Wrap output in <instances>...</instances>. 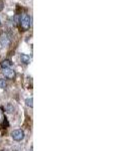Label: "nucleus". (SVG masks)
Instances as JSON below:
<instances>
[{
  "instance_id": "39448f33",
  "label": "nucleus",
  "mask_w": 134,
  "mask_h": 151,
  "mask_svg": "<svg viewBox=\"0 0 134 151\" xmlns=\"http://www.w3.org/2000/svg\"><path fill=\"white\" fill-rule=\"evenodd\" d=\"M5 120L6 118H5V115H4V111L3 109L0 107V126L5 124Z\"/></svg>"
},
{
  "instance_id": "f257e3e1",
  "label": "nucleus",
  "mask_w": 134,
  "mask_h": 151,
  "mask_svg": "<svg viewBox=\"0 0 134 151\" xmlns=\"http://www.w3.org/2000/svg\"><path fill=\"white\" fill-rule=\"evenodd\" d=\"M20 26L23 30H28L29 27H30V17H29L28 14L23 13L20 17Z\"/></svg>"
},
{
  "instance_id": "9d476101",
  "label": "nucleus",
  "mask_w": 134,
  "mask_h": 151,
  "mask_svg": "<svg viewBox=\"0 0 134 151\" xmlns=\"http://www.w3.org/2000/svg\"><path fill=\"white\" fill-rule=\"evenodd\" d=\"M3 9V2L2 1H0V11Z\"/></svg>"
},
{
  "instance_id": "7ed1b4c3",
  "label": "nucleus",
  "mask_w": 134,
  "mask_h": 151,
  "mask_svg": "<svg viewBox=\"0 0 134 151\" xmlns=\"http://www.w3.org/2000/svg\"><path fill=\"white\" fill-rule=\"evenodd\" d=\"M3 75L5 76V78L12 80V79H14V77H15V72H14L12 69H10V68H8V69H3Z\"/></svg>"
},
{
  "instance_id": "6e6552de",
  "label": "nucleus",
  "mask_w": 134,
  "mask_h": 151,
  "mask_svg": "<svg viewBox=\"0 0 134 151\" xmlns=\"http://www.w3.org/2000/svg\"><path fill=\"white\" fill-rule=\"evenodd\" d=\"M32 98H29V99H26V105L28 106V107H30V108H32V106H33V104H32Z\"/></svg>"
},
{
  "instance_id": "423d86ee",
  "label": "nucleus",
  "mask_w": 134,
  "mask_h": 151,
  "mask_svg": "<svg viewBox=\"0 0 134 151\" xmlns=\"http://www.w3.org/2000/svg\"><path fill=\"white\" fill-rule=\"evenodd\" d=\"M1 67L2 69H8V68L11 67V61H10L9 59H4L1 63Z\"/></svg>"
},
{
  "instance_id": "1a4fd4ad",
  "label": "nucleus",
  "mask_w": 134,
  "mask_h": 151,
  "mask_svg": "<svg viewBox=\"0 0 134 151\" xmlns=\"http://www.w3.org/2000/svg\"><path fill=\"white\" fill-rule=\"evenodd\" d=\"M0 88L1 89L6 88V82H5V80H3V79H0Z\"/></svg>"
},
{
  "instance_id": "20e7f679",
  "label": "nucleus",
  "mask_w": 134,
  "mask_h": 151,
  "mask_svg": "<svg viewBox=\"0 0 134 151\" xmlns=\"http://www.w3.org/2000/svg\"><path fill=\"white\" fill-rule=\"evenodd\" d=\"M8 43H9V38L7 37V35H2L1 38H0V46L4 48V46H7Z\"/></svg>"
},
{
  "instance_id": "f03ea898",
  "label": "nucleus",
  "mask_w": 134,
  "mask_h": 151,
  "mask_svg": "<svg viewBox=\"0 0 134 151\" xmlns=\"http://www.w3.org/2000/svg\"><path fill=\"white\" fill-rule=\"evenodd\" d=\"M11 136L15 141H21L24 138V132L22 130H14L11 133Z\"/></svg>"
},
{
  "instance_id": "9b49d317",
  "label": "nucleus",
  "mask_w": 134,
  "mask_h": 151,
  "mask_svg": "<svg viewBox=\"0 0 134 151\" xmlns=\"http://www.w3.org/2000/svg\"><path fill=\"white\" fill-rule=\"evenodd\" d=\"M0 25H1V22H0Z\"/></svg>"
},
{
  "instance_id": "0eeeda50",
  "label": "nucleus",
  "mask_w": 134,
  "mask_h": 151,
  "mask_svg": "<svg viewBox=\"0 0 134 151\" xmlns=\"http://www.w3.org/2000/svg\"><path fill=\"white\" fill-rule=\"evenodd\" d=\"M20 59H21V63H25V65H27V63H29V57L26 56V54H21Z\"/></svg>"
}]
</instances>
